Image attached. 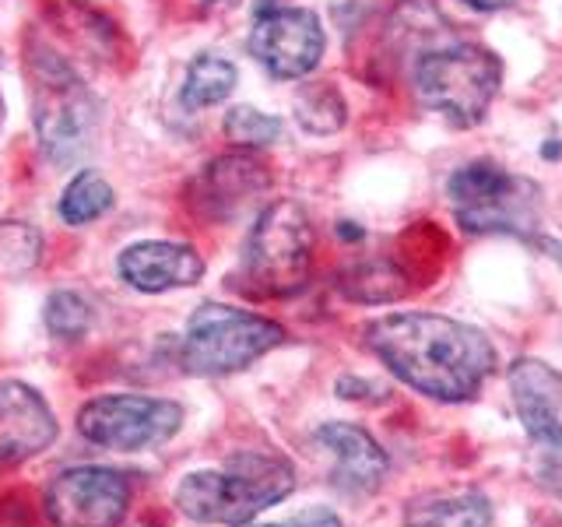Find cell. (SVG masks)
Listing matches in <instances>:
<instances>
[{
	"instance_id": "10",
	"label": "cell",
	"mask_w": 562,
	"mask_h": 527,
	"mask_svg": "<svg viewBox=\"0 0 562 527\" xmlns=\"http://www.w3.org/2000/svg\"><path fill=\"white\" fill-rule=\"evenodd\" d=\"M327 49L321 18L310 8H271L257 18L250 32V53L268 75L281 81L306 78Z\"/></svg>"
},
{
	"instance_id": "14",
	"label": "cell",
	"mask_w": 562,
	"mask_h": 527,
	"mask_svg": "<svg viewBox=\"0 0 562 527\" xmlns=\"http://www.w3.org/2000/svg\"><path fill=\"white\" fill-rule=\"evenodd\" d=\"M201 274H204V260L187 243L148 239V243H134L120 254V278L131 289L148 295L190 289L198 285Z\"/></svg>"
},
{
	"instance_id": "13",
	"label": "cell",
	"mask_w": 562,
	"mask_h": 527,
	"mask_svg": "<svg viewBox=\"0 0 562 527\" xmlns=\"http://www.w3.org/2000/svg\"><path fill=\"white\" fill-rule=\"evenodd\" d=\"M57 439V418L29 383H0V468L22 464Z\"/></svg>"
},
{
	"instance_id": "17",
	"label": "cell",
	"mask_w": 562,
	"mask_h": 527,
	"mask_svg": "<svg viewBox=\"0 0 562 527\" xmlns=\"http://www.w3.org/2000/svg\"><path fill=\"white\" fill-rule=\"evenodd\" d=\"M338 289L351 303L362 306H383V303H397V299L408 295V274H404L394 260L386 257H369L351 264L348 271H341Z\"/></svg>"
},
{
	"instance_id": "12",
	"label": "cell",
	"mask_w": 562,
	"mask_h": 527,
	"mask_svg": "<svg viewBox=\"0 0 562 527\" xmlns=\"http://www.w3.org/2000/svg\"><path fill=\"white\" fill-rule=\"evenodd\" d=\"M313 439L324 453H330V461H334L330 482L341 492H348V496H373L383 485L386 471H391L383 447L362 426H351V422H324Z\"/></svg>"
},
{
	"instance_id": "24",
	"label": "cell",
	"mask_w": 562,
	"mask_h": 527,
	"mask_svg": "<svg viewBox=\"0 0 562 527\" xmlns=\"http://www.w3.org/2000/svg\"><path fill=\"white\" fill-rule=\"evenodd\" d=\"M263 527H345V524L327 506H306V509H299V514H292L285 520H271V524H263Z\"/></svg>"
},
{
	"instance_id": "19",
	"label": "cell",
	"mask_w": 562,
	"mask_h": 527,
	"mask_svg": "<svg viewBox=\"0 0 562 527\" xmlns=\"http://www.w3.org/2000/svg\"><path fill=\"white\" fill-rule=\"evenodd\" d=\"M295 120L306 134H316V137L338 134L348 123V102L330 81H313L299 88Z\"/></svg>"
},
{
	"instance_id": "1",
	"label": "cell",
	"mask_w": 562,
	"mask_h": 527,
	"mask_svg": "<svg viewBox=\"0 0 562 527\" xmlns=\"http://www.w3.org/2000/svg\"><path fill=\"white\" fill-rule=\"evenodd\" d=\"M366 345L401 383L447 404L479 397L496 369L485 334L443 313L380 316L366 327Z\"/></svg>"
},
{
	"instance_id": "3",
	"label": "cell",
	"mask_w": 562,
	"mask_h": 527,
	"mask_svg": "<svg viewBox=\"0 0 562 527\" xmlns=\"http://www.w3.org/2000/svg\"><path fill=\"white\" fill-rule=\"evenodd\" d=\"M447 198L457 225L468 236H520L535 239L541 225V187L520 172H509L492 158L453 169Z\"/></svg>"
},
{
	"instance_id": "27",
	"label": "cell",
	"mask_w": 562,
	"mask_h": 527,
	"mask_svg": "<svg viewBox=\"0 0 562 527\" xmlns=\"http://www.w3.org/2000/svg\"><path fill=\"white\" fill-rule=\"evenodd\" d=\"M464 4L474 8V11H503L509 4H517V0H464Z\"/></svg>"
},
{
	"instance_id": "25",
	"label": "cell",
	"mask_w": 562,
	"mask_h": 527,
	"mask_svg": "<svg viewBox=\"0 0 562 527\" xmlns=\"http://www.w3.org/2000/svg\"><path fill=\"white\" fill-rule=\"evenodd\" d=\"M334 22H338L345 32H356L362 25V18L373 11V0H330Z\"/></svg>"
},
{
	"instance_id": "18",
	"label": "cell",
	"mask_w": 562,
	"mask_h": 527,
	"mask_svg": "<svg viewBox=\"0 0 562 527\" xmlns=\"http://www.w3.org/2000/svg\"><path fill=\"white\" fill-rule=\"evenodd\" d=\"M239 81V70L233 60L225 57H198L187 70V81H183V92H180V102L187 113H198V110H207V105H215L222 99L233 96V88Z\"/></svg>"
},
{
	"instance_id": "20",
	"label": "cell",
	"mask_w": 562,
	"mask_h": 527,
	"mask_svg": "<svg viewBox=\"0 0 562 527\" xmlns=\"http://www.w3.org/2000/svg\"><path fill=\"white\" fill-rule=\"evenodd\" d=\"M110 208H113V187L95 169H81L60 198V218L67 225H88L102 218Z\"/></svg>"
},
{
	"instance_id": "4",
	"label": "cell",
	"mask_w": 562,
	"mask_h": 527,
	"mask_svg": "<svg viewBox=\"0 0 562 527\" xmlns=\"http://www.w3.org/2000/svg\"><path fill=\"white\" fill-rule=\"evenodd\" d=\"M29 78H32V120L46 158L57 166H75L92 148V137L99 131V116H102L99 99L70 70V64H64L49 49H32Z\"/></svg>"
},
{
	"instance_id": "8",
	"label": "cell",
	"mask_w": 562,
	"mask_h": 527,
	"mask_svg": "<svg viewBox=\"0 0 562 527\" xmlns=\"http://www.w3.org/2000/svg\"><path fill=\"white\" fill-rule=\"evenodd\" d=\"M183 426V408L166 397L105 394L78 412V433L105 450H145L166 444Z\"/></svg>"
},
{
	"instance_id": "29",
	"label": "cell",
	"mask_w": 562,
	"mask_h": 527,
	"mask_svg": "<svg viewBox=\"0 0 562 527\" xmlns=\"http://www.w3.org/2000/svg\"><path fill=\"white\" fill-rule=\"evenodd\" d=\"M207 4H211V0H207Z\"/></svg>"
},
{
	"instance_id": "15",
	"label": "cell",
	"mask_w": 562,
	"mask_h": 527,
	"mask_svg": "<svg viewBox=\"0 0 562 527\" xmlns=\"http://www.w3.org/2000/svg\"><path fill=\"white\" fill-rule=\"evenodd\" d=\"M268 172L250 155H222L193 180V198L211 218H233L254 198L268 190Z\"/></svg>"
},
{
	"instance_id": "11",
	"label": "cell",
	"mask_w": 562,
	"mask_h": 527,
	"mask_svg": "<svg viewBox=\"0 0 562 527\" xmlns=\"http://www.w3.org/2000/svg\"><path fill=\"white\" fill-rule=\"evenodd\" d=\"M509 397L527 439L541 453H562V377L549 362L524 356L509 366Z\"/></svg>"
},
{
	"instance_id": "2",
	"label": "cell",
	"mask_w": 562,
	"mask_h": 527,
	"mask_svg": "<svg viewBox=\"0 0 562 527\" xmlns=\"http://www.w3.org/2000/svg\"><path fill=\"white\" fill-rule=\"evenodd\" d=\"M295 489V468L278 453L243 450L218 471H193L176 489V503L201 524H250Z\"/></svg>"
},
{
	"instance_id": "16",
	"label": "cell",
	"mask_w": 562,
	"mask_h": 527,
	"mask_svg": "<svg viewBox=\"0 0 562 527\" xmlns=\"http://www.w3.org/2000/svg\"><path fill=\"white\" fill-rule=\"evenodd\" d=\"M404 527H492V503L474 489L426 492L404 509Z\"/></svg>"
},
{
	"instance_id": "26",
	"label": "cell",
	"mask_w": 562,
	"mask_h": 527,
	"mask_svg": "<svg viewBox=\"0 0 562 527\" xmlns=\"http://www.w3.org/2000/svg\"><path fill=\"white\" fill-rule=\"evenodd\" d=\"M535 243H538V250L541 254H549L559 268H562V239H552V236H535Z\"/></svg>"
},
{
	"instance_id": "9",
	"label": "cell",
	"mask_w": 562,
	"mask_h": 527,
	"mask_svg": "<svg viewBox=\"0 0 562 527\" xmlns=\"http://www.w3.org/2000/svg\"><path fill=\"white\" fill-rule=\"evenodd\" d=\"M127 506V479L99 464L60 471L46 489V517L53 527H120Z\"/></svg>"
},
{
	"instance_id": "22",
	"label": "cell",
	"mask_w": 562,
	"mask_h": 527,
	"mask_svg": "<svg viewBox=\"0 0 562 527\" xmlns=\"http://www.w3.org/2000/svg\"><path fill=\"white\" fill-rule=\"evenodd\" d=\"M43 239L25 222H4L0 225V274H22L40 260Z\"/></svg>"
},
{
	"instance_id": "6",
	"label": "cell",
	"mask_w": 562,
	"mask_h": 527,
	"mask_svg": "<svg viewBox=\"0 0 562 527\" xmlns=\"http://www.w3.org/2000/svg\"><path fill=\"white\" fill-rule=\"evenodd\" d=\"M313 271V225L303 204L281 198L260 211L243 250V289L260 299H285L306 289Z\"/></svg>"
},
{
	"instance_id": "28",
	"label": "cell",
	"mask_w": 562,
	"mask_h": 527,
	"mask_svg": "<svg viewBox=\"0 0 562 527\" xmlns=\"http://www.w3.org/2000/svg\"><path fill=\"white\" fill-rule=\"evenodd\" d=\"M0 123H4V99H0Z\"/></svg>"
},
{
	"instance_id": "5",
	"label": "cell",
	"mask_w": 562,
	"mask_h": 527,
	"mask_svg": "<svg viewBox=\"0 0 562 527\" xmlns=\"http://www.w3.org/2000/svg\"><path fill=\"white\" fill-rule=\"evenodd\" d=\"M415 96L450 127L468 131L485 120L503 85V60L485 46L453 43L415 60Z\"/></svg>"
},
{
	"instance_id": "7",
	"label": "cell",
	"mask_w": 562,
	"mask_h": 527,
	"mask_svg": "<svg viewBox=\"0 0 562 527\" xmlns=\"http://www.w3.org/2000/svg\"><path fill=\"white\" fill-rule=\"evenodd\" d=\"M281 341H285V327L268 321V316L204 303L187 321L180 366L193 377H225L268 356Z\"/></svg>"
},
{
	"instance_id": "21",
	"label": "cell",
	"mask_w": 562,
	"mask_h": 527,
	"mask_svg": "<svg viewBox=\"0 0 562 527\" xmlns=\"http://www.w3.org/2000/svg\"><path fill=\"white\" fill-rule=\"evenodd\" d=\"M222 131L239 148H268L281 137V120L254 110V105H233V110L225 113Z\"/></svg>"
},
{
	"instance_id": "23",
	"label": "cell",
	"mask_w": 562,
	"mask_h": 527,
	"mask_svg": "<svg viewBox=\"0 0 562 527\" xmlns=\"http://www.w3.org/2000/svg\"><path fill=\"white\" fill-rule=\"evenodd\" d=\"M46 327L53 338L60 341H78L92 327V310L81 295L75 292H53L46 303Z\"/></svg>"
}]
</instances>
